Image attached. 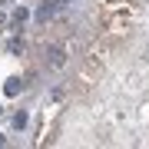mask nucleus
<instances>
[{
	"label": "nucleus",
	"instance_id": "1",
	"mask_svg": "<svg viewBox=\"0 0 149 149\" xmlns=\"http://www.w3.org/2000/svg\"><path fill=\"white\" fill-rule=\"evenodd\" d=\"M56 7H60V0H47V3L37 10V20H50V17L56 13Z\"/></svg>",
	"mask_w": 149,
	"mask_h": 149
},
{
	"label": "nucleus",
	"instance_id": "2",
	"mask_svg": "<svg viewBox=\"0 0 149 149\" xmlns=\"http://www.w3.org/2000/svg\"><path fill=\"white\" fill-rule=\"evenodd\" d=\"M17 90H20V80H10V83H7V93H10V96H13Z\"/></svg>",
	"mask_w": 149,
	"mask_h": 149
},
{
	"label": "nucleus",
	"instance_id": "3",
	"mask_svg": "<svg viewBox=\"0 0 149 149\" xmlns=\"http://www.w3.org/2000/svg\"><path fill=\"white\" fill-rule=\"evenodd\" d=\"M0 146H3V136H0Z\"/></svg>",
	"mask_w": 149,
	"mask_h": 149
}]
</instances>
